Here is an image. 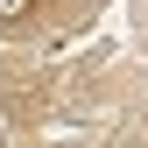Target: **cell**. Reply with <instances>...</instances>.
Wrapping results in <instances>:
<instances>
[{
	"instance_id": "6da1fadb",
	"label": "cell",
	"mask_w": 148,
	"mask_h": 148,
	"mask_svg": "<svg viewBox=\"0 0 148 148\" xmlns=\"http://www.w3.org/2000/svg\"><path fill=\"white\" fill-rule=\"evenodd\" d=\"M28 14V0H0V21H21Z\"/></svg>"
},
{
	"instance_id": "7a4b0ae2",
	"label": "cell",
	"mask_w": 148,
	"mask_h": 148,
	"mask_svg": "<svg viewBox=\"0 0 148 148\" xmlns=\"http://www.w3.org/2000/svg\"><path fill=\"white\" fill-rule=\"evenodd\" d=\"M141 106H148V92H141Z\"/></svg>"
}]
</instances>
